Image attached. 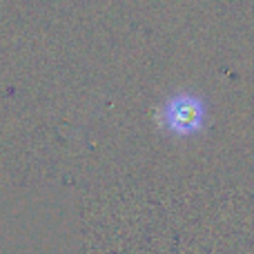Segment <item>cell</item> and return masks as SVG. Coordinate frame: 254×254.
Segmentation results:
<instances>
[{"mask_svg": "<svg viewBox=\"0 0 254 254\" xmlns=\"http://www.w3.org/2000/svg\"><path fill=\"white\" fill-rule=\"evenodd\" d=\"M158 123L172 136H196L207 125V103L194 92H176L163 103Z\"/></svg>", "mask_w": 254, "mask_h": 254, "instance_id": "1", "label": "cell"}]
</instances>
